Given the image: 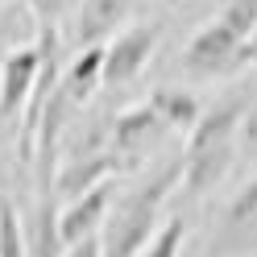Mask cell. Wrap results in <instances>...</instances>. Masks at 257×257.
Instances as JSON below:
<instances>
[{
	"label": "cell",
	"instance_id": "6da1fadb",
	"mask_svg": "<svg viewBox=\"0 0 257 257\" xmlns=\"http://www.w3.org/2000/svg\"><path fill=\"white\" fill-rule=\"evenodd\" d=\"M249 116V100L245 95H228L212 108L199 112V120L191 124L187 146H183V195L199 199L207 195L236 162V141H240V124Z\"/></svg>",
	"mask_w": 257,
	"mask_h": 257
},
{
	"label": "cell",
	"instance_id": "7a4b0ae2",
	"mask_svg": "<svg viewBox=\"0 0 257 257\" xmlns=\"http://www.w3.org/2000/svg\"><path fill=\"white\" fill-rule=\"evenodd\" d=\"M183 179V158H166L154 174H146L137 187H128L124 195L112 199L108 216L100 224V257H137L146 249V240L162 224V207L170 191Z\"/></svg>",
	"mask_w": 257,
	"mask_h": 257
},
{
	"label": "cell",
	"instance_id": "3957f363",
	"mask_svg": "<svg viewBox=\"0 0 257 257\" xmlns=\"http://www.w3.org/2000/svg\"><path fill=\"white\" fill-rule=\"evenodd\" d=\"M183 67L191 75H199V79H224V75H236V71L253 67V62H249L245 38H236L232 29L216 17V21H207V25H199L195 34H191L187 50H183Z\"/></svg>",
	"mask_w": 257,
	"mask_h": 257
},
{
	"label": "cell",
	"instance_id": "277c9868",
	"mask_svg": "<svg viewBox=\"0 0 257 257\" xmlns=\"http://www.w3.org/2000/svg\"><path fill=\"white\" fill-rule=\"evenodd\" d=\"M158 50V25H124L112 34L104 46V71H100V87H128L133 79L150 67V58Z\"/></svg>",
	"mask_w": 257,
	"mask_h": 257
},
{
	"label": "cell",
	"instance_id": "5b68a950",
	"mask_svg": "<svg viewBox=\"0 0 257 257\" xmlns=\"http://www.w3.org/2000/svg\"><path fill=\"white\" fill-rule=\"evenodd\" d=\"M253 253H257V174L224 203L212 236V257H253Z\"/></svg>",
	"mask_w": 257,
	"mask_h": 257
},
{
	"label": "cell",
	"instance_id": "8992f818",
	"mask_svg": "<svg viewBox=\"0 0 257 257\" xmlns=\"http://www.w3.org/2000/svg\"><path fill=\"white\" fill-rule=\"evenodd\" d=\"M112 199H116V179H104V183H95L91 191L75 195L67 207H58V236H62V245H75V240L100 232Z\"/></svg>",
	"mask_w": 257,
	"mask_h": 257
},
{
	"label": "cell",
	"instance_id": "52a82bcc",
	"mask_svg": "<svg viewBox=\"0 0 257 257\" xmlns=\"http://www.w3.org/2000/svg\"><path fill=\"white\" fill-rule=\"evenodd\" d=\"M158 133H166V124L150 108V100L146 104H133V108H124V112L112 116V124H108V150L120 154L128 166H137V158L146 154V146Z\"/></svg>",
	"mask_w": 257,
	"mask_h": 257
},
{
	"label": "cell",
	"instance_id": "ba28073f",
	"mask_svg": "<svg viewBox=\"0 0 257 257\" xmlns=\"http://www.w3.org/2000/svg\"><path fill=\"white\" fill-rule=\"evenodd\" d=\"M38 71H42V46L38 42L13 50L5 62H0V120L21 116L29 91H34V83H38Z\"/></svg>",
	"mask_w": 257,
	"mask_h": 257
},
{
	"label": "cell",
	"instance_id": "9c48e42d",
	"mask_svg": "<svg viewBox=\"0 0 257 257\" xmlns=\"http://www.w3.org/2000/svg\"><path fill=\"white\" fill-rule=\"evenodd\" d=\"M58 207L62 203L54 195V187H38L29 224H21V228H25V253L29 257H62V253H67V245H62V236H58Z\"/></svg>",
	"mask_w": 257,
	"mask_h": 257
},
{
	"label": "cell",
	"instance_id": "30bf717a",
	"mask_svg": "<svg viewBox=\"0 0 257 257\" xmlns=\"http://www.w3.org/2000/svg\"><path fill=\"white\" fill-rule=\"evenodd\" d=\"M133 0H79V17H75V42L83 46H104V38H112L124 25Z\"/></svg>",
	"mask_w": 257,
	"mask_h": 257
},
{
	"label": "cell",
	"instance_id": "8fae6325",
	"mask_svg": "<svg viewBox=\"0 0 257 257\" xmlns=\"http://www.w3.org/2000/svg\"><path fill=\"white\" fill-rule=\"evenodd\" d=\"M100 71H104V46H83V50H79V58L71 62L67 71H62L58 87L67 91V100L79 108V104H87L91 95L100 91Z\"/></svg>",
	"mask_w": 257,
	"mask_h": 257
},
{
	"label": "cell",
	"instance_id": "7c38bea8",
	"mask_svg": "<svg viewBox=\"0 0 257 257\" xmlns=\"http://www.w3.org/2000/svg\"><path fill=\"white\" fill-rule=\"evenodd\" d=\"M150 108L162 116L166 128H179V133H191V124H195L199 112H203V104L195 100V95H191V91H179V87H158V91L150 95Z\"/></svg>",
	"mask_w": 257,
	"mask_h": 257
},
{
	"label": "cell",
	"instance_id": "4fadbf2b",
	"mask_svg": "<svg viewBox=\"0 0 257 257\" xmlns=\"http://www.w3.org/2000/svg\"><path fill=\"white\" fill-rule=\"evenodd\" d=\"M183 245H187V220L174 216L166 224H158L154 236L146 240V249H141L137 257H183Z\"/></svg>",
	"mask_w": 257,
	"mask_h": 257
},
{
	"label": "cell",
	"instance_id": "5bb4252c",
	"mask_svg": "<svg viewBox=\"0 0 257 257\" xmlns=\"http://www.w3.org/2000/svg\"><path fill=\"white\" fill-rule=\"evenodd\" d=\"M0 257H29L25 253V228H21V216L13 199L0 195Z\"/></svg>",
	"mask_w": 257,
	"mask_h": 257
},
{
	"label": "cell",
	"instance_id": "9a60e30c",
	"mask_svg": "<svg viewBox=\"0 0 257 257\" xmlns=\"http://www.w3.org/2000/svg\"><path fill=\"white\" fill-rule=\"evenodd\" d=\"M220 21L232 29L236 38H253V29H257V0H228V5L220 9Z\"/></svg>",
	"mask_w": 257,
	"mask_h": 257
},
{
	"label": "cell",
	"instance_id": "2e32d148",
	"mask_svg": "<svg viewBox=\"0 0 257 257\" xmlns=\"http://www.w3.org/2000/svg\"><path fill=\"white\" fill-rule=\"evenodd\" d=\"M25 5L34 13L38 29H58V21L67 17V9H71V0H25Z\"/></svg>",
	"mask_w": 257,
	"mask_h": 257
},
{
	"label": "cell",
	"instance_id": "e0dca14e",
	"mask_svg": "<svg viewBox=\"0 0 257 257\" xmlns=\"http://www.w3.org/2000/svg\"><path fill=\"white\" fill-rule=\"evenodd\" d=\"M62 257H100V232L75 240V245H67V253H62Z\"/></svg>",
	"mask_w": 257,
	"mask_h": 257
},
{
	"label": "cell",
	"instance_id": "ac0fdd59",
	"mask_svg": "<svg viewBox=\"0 0 257 257\" xmlns=\"http://www.w3.org/2000/svg\"><path fill=\"white\" fill-rule=\"evenodd\" d=\"M245 46H249V62H257V29H253V38H249Z\"/></svg>",
	"mask_w": 257,
	"mask_h": 257
},
{
	"label": "cell",
	"instance_id": "d6986e66",
	"mask_svg": "<svg viewBox=\"0 0 257 257\" xmlns=\"http://www.w3.org/2000/svg\"><path fill=\"white\" fill-rule=\"evenodd\" d=\"M170 5H183V0H170Z\"/></svg>",
	"mask_w": 257,
	"mask_h": 257
}]
</instances>
